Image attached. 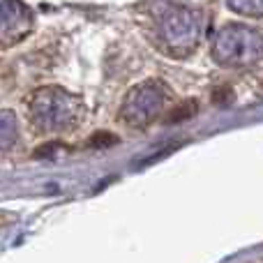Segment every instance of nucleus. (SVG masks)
<instances>
[{
  "label": "nucleus",
  "instance_id": "obj_1",
  "mask_svg": "<svg viewBox=\"0 0 263 263\" xmlns=\"http://www.w3.org/2000/svg\"><path fill=\"white\" fill-rule=\"evenodd\" d=\"M261 40L247 28H227L217 40V55L224 63H250L259 58Z\"/></svg>",
  "mask_w": 263,
  "mask_h": 263
},
{
  "label": "nucleus",
  "instance_id": "obj_2",
  "mask_svg": "<svg viewBox=\"0 0 263 263\" xmlns=\"http://www.w3.org/2000/svg\"><path fill=\"white\" fill-rule=\"evenodd\" d=\"M116 141H118V136H114V134H109V132H100V134H95L90 139V143L92 145H97V148H102V145H114Z\"/></svg>",
  "mask_w": 263,
  "mask_h": 263
}]
</instances>
